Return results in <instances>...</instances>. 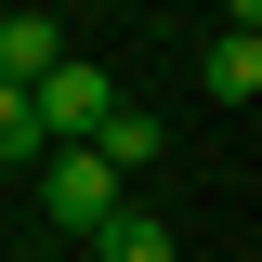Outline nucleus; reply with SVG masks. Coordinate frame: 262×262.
Wrapping results in <instances>:
<instances>
[{
    "mask_svg": "<svg viewBox=\"0 0 262 262\" xmlns=\"http://www.w3.org/2000/svg\"><path fill=\"white\" fill-rule=\"evenodd\" d=\"M53 53H66V27H53V13H0V79H13V92H27Z\"/></svg>",
    "mask_w": 262,
    "mask_h": 262,
    "instance_id": "5",
    "label": "nucleus"
},
{
    "mask_svg": "<svg viewBox=\"0 0 262 262\" xmlns=\"http://www.w3.org/2000/svg\"><path fill=\"white\" fill-rule=\"evenodd\" d=\"M92 262H184V249H170V223H144V210L118 196V210L92 223Z\"/></svg>",
    "mask_w": 262,
    "mask_h": 262,
    "instance_id": "4",
    "label": "nucleus"
},
{
    "mask_svg": "<svg viewBox=\"0 0 262 262\" xmlns=\"http://www.w3.org/2000/svg\"><path fill=\"white\" fill-rule=\"evenodd\" d=\"M105 105H118V79H105V66H79V53H53V66L27 79V131H39V144H79Z\"/></svg>",
    "mask_w": 262,
    "mask_h": 262,
    "instance_id": "1",
    "label": "nucleus"
},
{
    "mask_svg": "<svg viewBox=\"0 0 262 262\" xmlns=\"http://www.w3.org/2000/svg\"><path fill=\"white\" fill-rule=\"evenodd\" d=\"M196 79H210L223 105H249V92H262V39H249V27H223L210 53H196Z\"/></svg>",
    "mask_w": 262,
    "mask_h": 262,
    "instance_id": "6",
    "label": "nucleus"
},
{
    "mask_svg": "<svg viewBox=\"0 0 262 262\" xmlns=\"http://www.w3.org/2000/svg\"><path fill=\"white\" fill-rule=\"evenodd\" d=\"M39 210H53L66 236H92L105 210H118V170H105L92 144H53V158H39Z\"/></svg>",
    "mask_w": 262,
    "mask_h": 262,
    "instance_id": "2",
    "label": "nucleus"
},
{
    "mask_svg": "<svg viewBox=\"0 0 262 262\" xmlns=\"http://www.w3.org/2000/svg\"><path fill=\"white\" fill-rule=\"evenodd\" d=\"M79 144H92V158H105V170H118V184H131V170L158 158L170 131H158V118H144V105H131V92H118V105H105V118H92V131H79Z\"/></svg>",
    "mask_w": 262,
    "mask_h": 262,
    "instance_id": "3",
    "label": "nucleus"
},
{
    "mask_svg": "<svg viewBox=\"0 0 262 262\" xmlns=\"http://www.w3.org/2000/svg\"><path fill=\"white\" fill-rule=\"evenodd\" d=\"M0 158H39V131H27V92L0 79Z\"/></svg>",
    "mask_w": 262,
    "mask_h": 262,
    "instance_id": "7",
    "label": "nucleus"
}]
</instances>
